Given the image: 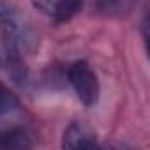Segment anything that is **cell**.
Returning <instances> with one entry per match:
<instances>
[{"label": "cell", "mask_w": 150, "mask_h": 150, "mask_svg": "<svg viewBox=\"0 0 150 150\" xmlns=\"http://www.w3.org/2000/svg\"><path fill=\"white\" fill-rule=\"evenodd\" d=\"M0 34L13 55L25 53L34 46V35L21 14L7 2L0 0Z\"/></svg>", "instance_id": "1"}, {"label": "cell", "mask_w": 150, "mask_h": 150, "mask_svg": "<svg viewBox=\"0 0 150 150\" xmlns=\"http://www.w3.org/2000/svg\"><path fill=\"white\" fill-rule=\"evenodd\" d=\"M67 80H69L74 94H76V97L85 106L97 104L101 87H99L97 74L94 72V69L87 62H83V60L74 62L67 71Z\"/></svg>", "instance_id": "2"}, {"label": "cell", "mask_w": 150, "mask_h": 150, "mask_svg": "<svg viewBox=\"0 0 150 150\" xmlns=\"http://www.w3.org/2000/svg\"><path fill=\"white\" fill-rule=\"evenodd\" d=\"M60 145H62V148H67V150L94 148V146H97V134L83 120H74L64 129Z\"/></svg>", "instance_id": "3"}, {"label": "cell", "mask_w": 150, "mask_h": 150, "mask_svg": "<svg viewBox=\"0 0 150 150\" xmlns=\"http://www.w3.org/2000/svg\"><path fill=\"white\" fill-rule=\"evenodd\" d=\"M81 7H83V0H57L50 16L53 20V23H57V25L67 23L81 11Z\"/></svg>", "instance_id": "4"}, {"label": "cell", "mask_w": 150, "mask_h": 150, "mask_svg": "<svg viewBox=\"0 0 150 150\" xmlns=\"http://www.w3.org/2000/svg\"><path fill=\"white\" fill-rule=\"evenodd\" d=\"M30 145V136L21 127L0 131V148H28Z\"/></svg>", "instance_id": "5"}, {"label": "cell", "mask_w": 150, "mask_h": 150, "mask_svg": "<svg viewBox=\"0 0 150 150\" xmlns=\"http://www.w3.org/2000/svg\"><path fill=\"white\" fill-rule=\"evenodd\" d=\"M16 108H18V99L14 97V94H11L4 85H0V115L11 113Z\"/></svg>", "instance_id": "6"}, {"label": "cell", "mask_w": 150, "mask_h": 150, "mask_svg": "<svg viewBox=\"0 0 150 150\" xmlns=\"http://www.w3.org/2000/svg\"><path fill=\"white\" fill-rule=\"evenodd\" d=\"M129 6V0H99V9L104 13H120Z\"/></svg>", "instance_id": "7"}, {"label": "cell", "mask_w": 150, "mask_h": 150, "mask_svg": "<svg viewBox=\"0 0 150 150\" xmlns=\"http://www.w3.org/2000/svg\"><path fill=\"white\" fill-rule=\"evenodd\" d=\"M32 2V6L35 7V9H39L41 13H51V9H53V6L57 4V0H30Z\"/></svg>", "instance_id": "8"}, {"label": "cell", "mask_w": 150, "mask_h": 150, "mask_svg": "<svg viewBox=\"0 0 150 150\" xmlns=\"http://www.w3.org/2000/svg\"><path fill=\"white\" fill-rule=\"evenodd\" d=\"M0 64H2V53H0Z\"/></svg>", "instance_id": "9"}]
</instances>
